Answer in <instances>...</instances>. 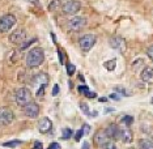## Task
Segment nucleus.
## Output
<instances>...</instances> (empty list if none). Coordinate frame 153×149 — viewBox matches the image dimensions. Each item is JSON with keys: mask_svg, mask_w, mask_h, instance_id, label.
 Instances as JSON below:
<instances>
[{"mask_svg": "<svg viewBox=\"0 0 153 149\" xmlns=\"http://www.w3.org/2000/svg\"><path fill=\"white\" fill-rule=\"evenodd\" d=\"M45 60V53L41 47H34L26 55V65L29 68L39 67Z\"/></svg>", "mask_w": 153, "mask_h": 149, "instance_id": "obj_1", "label": "nucleus"}, {"mask_svg": "<svg viewBox=\"0 0 153 149\" xmlns=\"http://www.w3.org/2000/svg\"><path fill=\"white\" fill-rule=\"evenodd\" d=\"M15 99H16L17 105L24 107L29 102H32V93H30V90L27 88H20V89H17V92L15 94Z\"/></svg>", "mask_w": 153, "mask_h": 149, "instance_id": "obj_2", "label": "nucleus"}, {"mask_svg": "<svg viewBox=\"0 0 153 149\" xmlns=\"http://www.w3.org/2000/svg\"><path fill=\"white\" fill-rule=\"evenodd\" d=\"M16 25V17L13 15H4L0 17V33H7Z\"/></svg>", "mask_w": 153, "mask_h": 149, "instance_id": "obj_3", "label": "nucleus"}, {"mask_svg": "<svg viewBox=\"0 0 153 149\" xmlns=\"http://www.w3.org/2000/svg\"><path fill=\"white\" fill-rule=\"evenodd\" d=\"M13 119H15V114L9 107H0V127L9 126Z\"/></svg>", "mask_w": 153, "mask_h": 149, "instance_id": "obj_4", "label": "nucleus"}, {"mask_svg": "<svg viewBox=\"0 0 153 149\" xmlns=\"http://www.w3.org/2000/svg\"><path fill=\"white\" fill-rule=\"evenodd\" d=\"M85 26H86V20L85 17L81 16H76L74 19H71V21L68 22V29L72 30V32H80Z\"/></svg>", "mask_w": 153, "mask_h": 149, "instance_id": "obj_5", "label": "nucleus"}, {"mask_svg": "<svg viewBox=\"0 0 153 149\" xmlns=\"http://www.w3.org/2000/svg\"><path fill=\"white\" fill-rule=\"evenodd\" d=\"M81 8V4L77 0H71V1H67L64 3L63 7H62V11H63L64 15H75L77 13Z\"/></svg>", "mask_w": 153, "mask_h": 149, "instance_id": "obj_6", "label": "nucleus"}, {"mask_svg": "<svg viewBox=\"0 0 153 149\" xmlns=\"http://www.w3.org/2000/svg\"><path fill=\"white\" fill-rule=\"evenodd\" d=\"M79 43L82 51H89L96 43V36H93V34H85V36H82L80 38Z\"/></svg>", "mask_w": 153, "mask_h": 149, "instance_id": "obj_7", "label": "nucleus"}, {"mask_svg": "<svg viewBox=\"0 0 153 149\" xmlns=\"http://www.w3.org/2000/svg\"><path fill=\"white\" fill-rule=\"evenodd\" d=\"M32 82H33V85L36 86L37 89H39V88L46 86L48 84V76H47V73H45V72H39V73L33 76Z\"/></svg>", "mask_w": 153, "mask_h": 149, "instance_id": "obj_8", "label": "nucleus"}, {"mask_svg": "<svg viewBox=\"0 0 153 149\" xmlns=\"http://www.w3.org/2000/svg\"><path fill=\"white\" fill-rule=\"evenodd\" d=\"M25 39H26V32L24 29H17L9 36V41L15 44H21L22 42H25Z\"/></svg>", "mask_w": 153, "mask_h": 149, "instance_id": "obj_9", "label": "nucleus"}, {"mask_svg": "<svg viewBox=\"0 0 153 149\" xmlns=\"http://www.w3.org/2000/svg\"><path fill=\"white\" fill-rule=\"evenodd\" d=\"M24 114L27 118H37L39 114V106L36 102H29L27 105L24 106Z\"/></svg>", "mask_w": 153, "mask_h": 149, "instance_id": "obj_10", "label": "nucleus"}, {"mask_svg": "<svg viewBox=\"0 0 153 149\" xmlns=\"http://www.w3.org/2000/svg\"><path fill=\"white\" fill-rule=\"evenodd\" d=\"M109 43H110V46L113 47V48H115V50L118 51H124L126 50V42H124V39L122 37H114V38H110V41H109Z\"/></svg>", "mask_w": 153, "mask_h": 149, "instance_id": "obj_11", "label": "nucleus"}, {"mask_svg": "<svg viewBox=\"0 0 153 149\" xmlns=\"http://www.w3.org/2000/svg\"><path fill=\"white\" fill-rule=\"evenodd\" d=\"M106 135L109 139H113V140H118V139H120V130L119 127L117 126V124H110L109 127L106 128Z\"/></svg>", "mask_w": 153, "mask_h": 149, "instance_id": "obj_12", "label": "nucleus"}, {"mask_svg": "<svg viewBox=\"0 0 153 149\" xmlns=\"http://www.w3.org/2000/svg\"><path fill=\"white\" fill-rule=\"evenodd\" d=\"M51 127H53V122L46 116L42 118V119L38 122V130H39V132H42V133H47L48 131L51 130Z\"/></svg>", "mask_w": 153, "mask_h": 149, "instance_id": "obj_13", "label": "nucleus"}, {"mask_svg": "<svg viewBox=\"0 0 153 149\" xmlns=\"http://www.w3.org/2000/svg\"><path fill=\"white\" fill-rule=\"evenodd\" d=\"M140 77L144 82H148V84H153V68L151 67H145L141 71Z\"/></svg>", "mask_w": 153, "mask_h": 149, "instance_id": "obj_14", "label": "nucleus"}, {"mask_svg": "<svg viewBox=\"0 0 153 149\" xmlns=\"http://www.w3.org/2000/svg\"><path fill=\"white\" fill-rule=\"evenodd\" d=\"M107 141H109V137H107L105 131H98V132L94 135V143L97 145H100V147H103Z\"/></svg>", "mask_w": 153, "mask_h": 149, "instance_id": "obj_15", "label": "nucleus"}, {"mask_svg": "<svg viewBox=\"0 0 153 149\" xmlns=\"http://www.w3.org/2000/svg\"><path fill=\"white\" fill-rule=\"evenodd\" d=\"M120 139L123 140V143L130 144L134 139V135H132V131L130 130V127H124L123 130H120Z\"/></svg>", "mask_w": 153, "mask_h": 149, "instance_id": "obj_16", "label": "nucleus"}, {"mask_svg": "<svg viewBox=\"0 0 153 149\" xmlns=\"http://www.w3.org/2000/svg\"><path fill=\"white\" fill-rule=\"evenodd\" d=\"M139 149H153V141L149 139H140L139 140Z\"/></svg>", "mask_w": 153, "mask_h": 149, "instance_id": "obj_17", "label": "nucleus"}, {"mask_svg": "<svg viewBox=\"0 0 153 149\" xmlns=\"http://www.w3.org/2000/svg\"><path fill=\"white\" fill-rule=\"evenodd\" d=\"M122 123H123L126 127H130L131 124L134 123V116H131V115H124L123 118H122Z\"/></svg>", "mask_w": 153, "mask_h": 149, "instance_id": "obj_18", "label": "nucleus"}, {"mask_svg": "<svg viewBox=\"0 0 153 149\" xmlns=\"http://www.w3.org/2000/svg\"><path fill=\"white\" fill-rule=\"evenodd\" d=\"M59 7H60V0H53V1L50 3V5H48V11L54 12L55 9H58Z\"/></svg>", "mask_w": 153, "mask_h": 149, "instance_id": "obj_19", "label": "nucleus"}, {"mask_svg": "<svg viewBox=\"0 0 153 149\" xmlns=\"http://www.w3.org/2000/svg\"><path fill=\"white\" fill-rule=\"evenodd\" d=\"M115 65H117V60H115V59L109 60V62H106V63H105V67H106L107 71H114V69H115Z\"/></svg>", "mask_w": 153, "mask_h": 149, "instance_id": "obj_20", "label": "nucleus"}, {"mask_svg": "<svg viewBox=\"0 0 153 149\" xmlns=\"http://www.w3.org/2000/svg\"><path fill=\"white\" fill-rule=\"evenodd\" d=\"M72 133H74V131H72L71 128H64V130H63V135H62V139L68 140V139H71Z\"/></svg>", "mask_w": 153, "mask_h": 149, "instance_id": "obj_21", "label": "nucleus"}, {"mask_svg": "<svg viewBox=\"0 0 153 149\" xmlns=\"http://www.w3.org/2000/svg\"><path fill=\"white\" fill-rule=\"evenodd\" d=\"M21 144V141L20 140H12V141H7V143L3 144V147H7V148H15L17 145Z\"/></svg>", "mask_w": 153, "mask_h": 149, "instance_id": "obj_22", "label": "nucleus"}, {"mask_svg": "<svg viewBox=\"0 0 153 149\" xmlns=\"http://www.w3.org/2000/svg\"><path fill=\"white\" fill-rule=\"evenodd\" d=\"M102 149H119V148H118L117 144L113 143V141H107V143L102 147Z\"/></svg>", "mask_w": 153, "mask_h": 149, "instance_id": "obj_23", "label": "nucleus"}, {"mask_svg": "<svg viewBox=\"0 0 153 149\" xmlns=\"http://www.w3.org/2000/svg\"><path fill=\"white\" fill-rule=\"evenodd\" d=\"M36 38H33V39H30V41H27V42H22L21 43V47H20V48H21V50H25V48H27V47H29L30 46V44H32V43H34V42H36Z\"/></svg>", "mask_w": 153, "mask_h": 149, "instance_id": "obj_24", "label": "nucleus"}, {"mask_svg": "<svg viewBox=\"0 0 153 149\" xmlns=\"http://www.w3.org/2000/svg\"><path fill=\"white\" fill-rule=\"evenodd\" d=\"M115 92L119 93L122 96H130V93H127V90L124 88H122V86H115Z\"/></svg>", "mask_w": 153, "mask_h": 149, "instance_id": "obj_25", "label": "nucleus"}, {"mask_svg": "<svg viewBox=\"0 0 153 149\" xmlns=\"http://www.w3.org/2000/svg\"><path fill=\"white\" fill-rule=\"evenodd\" d=\"M75 71H76V67H75L74 64H71V63H69V64L67 65V73H68L69 76H72V75L75 73Z\"/></svg>", "mask_w": 153, "mask_h": 149, "instance_id": "obj_26", "label": "nucleus"}, {"mask_svg": "<svg viewBox=\"0 0 153 149\" xmlns=\"http://www.w3.org/2000/svg\"><path fill=\"white\" fill-rule=\"evenodd\" d=\"M80 109L82 110V111H84V114H86V115H90L89 114V107H88V105H86V103H80Z\"/></svg>", "mask_w": 153, "mask_h": 149, "instance_id": "obj_27", "label": "nucleus"}, {"mask_svg": "<svg viewBox=\"0 0 153 149\" xmlns=\"http://www.w3.org/2000/svg\"><path fill=\"white\" fill-rule=\"evenodd\" d=\"M79 92L82 93V94H86V93L89 92V88H88L86 85H80V86H79Z\"/></svg>", "mask_w": 153, "mask_h": 149, "instance_id": "obj_28", "label": "nucleus"}, {"mask_svg": "<svg viewBox=\"0 0 153 149\" xmlns=\"http://www.w3.org/2000/svg\"><path fill=\"white\" fill-rule=\"evenodd\" d=\"M81 131H82V133H84V135L90 133V126H89V124H84L82 128H81Z\"/></svg>", "mask_w": 153, "mask_h": 149, "instance_id": "obj_29", "label": "nucleus"}, {"mask_svg": "<svg viewBox=\"0 0 153 149\" xmlns=\"http://www.w3.org/2000/svg\"><path fill=\"white\" fill-rule=\"evenodd\" d=\"M82 136H84L82 131H81V130H79L77 132H76V135H75V140H76V141H80V139H81Z\"/></svg>", "mask_w": 153, "mask_h": 149, "instance_id": "obj_30", "label": "nucleus"}, {"mask_svg": "<svg viewBox=\"0 0 153 149\" xmlns=\"http://www.w3.org/2000/svg\"><path fill=\"white\" fill-rule=\"evenodd\" d=\"M33 149H43V145H42V143H41V141H36V143H34V147H33Z\"/></svg>", "mask_w": 153, "mask_h": 149, "instance_id": "obj_31", "label": "nucleus"}, {"mask_svg": "<svg viewBox=\"0 0 153 149\" xmlns=\"http://www.w3.org/2000/svg\"><path fill=\"white\" fill-rule=\"evenodd\" d=\"M47 149H60V145H59L58 143H51L50 147H48Z\"/></svg>", "mask_w": 153, "mask_h": 149, "instance_id": "obj_32", "label": "nucleus"}, {"mask_svg": "<svg viewBox=\"0 0 153 149\" xmlns=\"http://www.w3.org/2000/svg\"><path fill=\"white\" fill-rule=\"evenodd\" d=\"M147 54H148V56L153 60V46H151V47L148 48V50H147Z\"/></svg>", "mask_w": 153, "mask_h": 149, "instance_id": "obj_33", "label": "nucleus"}, {"mask_svg": "<svg viewBox=\"0 0 153 149\" xmlns=\"http://www.w3.org/2000/svg\"><path fill=\"white\" fill-rule=\"evenodd\" d=\"M86 97H89V98H96V97H97V94H96V93L94 92H88V93H86V94H85Z\"/></svg>", "mask_w": 153, "mask_h": 149, "instance_id": "obj_34", "label": "nucleus"}, {"mask_svg": "<svg viewBox=\"0 0 153 149\" xmlns=\"http://www.w3.org/2000/svg\"><path fill=\"white\" fill-rule=\"evenodd\" d=\"M58 93H59V85H54V88H53V96H58Z\"/></svg>", "mask_w": 153, "mask_h": 149, "instance_id": "obj_35", "label": "nucleus"}, {"mask_svg": "<svg viewBox=\"0 0 153 149\" xmlns=\"http://www.w3.org/2000/svg\"><path fill=\"white\" fill-rule=\"evenodd\" d=\"M110 98H111V99H115V101H118V99H119L120 97L118 96L117 93H111V94H110Z\"/></svg>", "mask_w": 153, "mask_h": 149, "instance_id": "obj_36", "label": "nucleus"}, {"mask_svg": "<svg viewBox=\"0 0 153 149\" xmlns=\"http://www.w3.org/2000/svg\"><path fill=\"white\" fill-rule=\"evenodd\" d=\"M81 149H90V144L88 143V141H84V143H82V148Z\"/></svg>", "mask_w": 153, "mask_h": 149, "instance_id": "obj_37", "label": "nucleus"}, {"mask_svg": "<svg viewBox=\"0 0 153 149\" xmlns=\"http://www.w3.org/2000/svg\"><path fill=\"white\" fill-rule=\"evenodd\" d=\"M58 54H59V60H60V63L63 64V63H64V60H63V54H62V51H60V50L58 51Z\"/></svg>", "mask_w": 153, "mask_h": 149, "instance_id": "obj_38", "label": "nucleus"}, {"mask_svg": "<svg viewBox=\"0 0 153 149\" xmlns=\"http://www.w3.org/2000/svg\"><path fill=\"white\" fill-rule=\"evenodd\" d=\"M100 102H106V98H105V97H102V98H100Z\"/></svg>", "mask_w": 153, "mask_h": 149, "instance_id": "obj_39", "label": "nucleus"}, {"mask_svg": "<svg viewBox=\"0 0 153 149\" xmlns=\"http://www.w3.org/2000/svg\"><path fill=\"white\" fill-rule=\"evenodd\" d=\"M151 103H153V97H152V99H151Z\"/></svg>", "mask_w": 153, "mask_h": 149, "instance_id": "obj_40", "label": "nucleus"}, {"mask_svg": "<svg viewBox=\"0 0 153 149\" xmlns=\"http://www.w3.org/2000/svg\"><path fill=\"white\" fill-rule=\"evenodd\" d=\"M128 149H135V148H128Z\"/></svg>", "mask_w": 153, "mask_h": 149, "instance_id": "obj_41", "label": "nucleus"}]
</instances>
